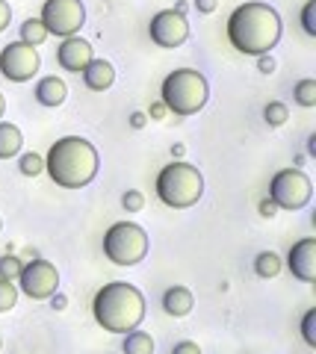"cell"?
Returning <instances> with one entry per match:
<instances>
[{"instance_id":"cell-1","label":"cell","mask_w":316,"mask_h":354,"mask_svg":"<svg viewBox=\"0 0 316 354\" xmlns=\"http://www.w3.org/2000/svg\"><path fill=\"white\" fill-rule=\"evenodd\" d=\"M281 32H284L281 15L269 3H260V0L239 3L227 18V41H231L234 50L245 53V57L269 53L281 41Z\"/></svg>"},{"instance_id":"cell-2","label":"cell","mask_w":316,"mask_h":354,"mask_svg":"<svg viewBox=\"0 0 316 354\" xmlns=\"http://www.w3.org/2000/svg\"><path fill=\"white\" fill-rule=\"evenodd\" d=\"M97 151L83 136H62L50 145L45 157V171L62 189H83L97 177Z\"/></svg>"},{"instance_id":"cell-3","label":"cell","mask_w":316,"mask_h":354,"mask_svg":"<svg viewBox=\"0 0 316 354\" xmlns=\"http://www.w3.org/2000/svg\"><path fill=\"white\" fill-rule=\"evenodd\" d=\"M92 316L110 334L136 330L145 319V295L127 281L104 283L92 298Z\"/></svg>"},{"instance_id":"cell-4","label":"cell","mask_w":316,"mask_h":354,"mask_svg":"<svg viewBox=\"0 0 316 354\" xmlns=\"http://www.w3.org/2000/svg\"><path fill=\"white\" fill-rule=\"evenodd\" d=\"M207 97H210L207 77L195 68H174L171 74H166L160 88V104L166 106V113H174L178 118L195 115L198 109H204Z\"/></svg>"},{"instance_id":"cell-5","label":"cell","mask_w":316,"mask_h":354,"mask_svg":"<svg viewBox=\"0 0 316 354\" xmlns=\"http://www.w3.org/2000/svg\"><path fill=\"white\" fill-rule=\"evenodd\" d=\"M154 189H157V198L166 207H171V209H189L192 204L201 201L204 177H201V171L195 169V165L178 160V162L162 165V171L157 174Z\"/></svg>"},{"instance_id":"cell-6","label":"cell","mask_w":316,"mask_h":354,"mask_svg":"<svg viewBox=\"0 0 316 354\" xmlns=\"http://www.w3.org/2000/svg\"><path fill=\"white\" fill-rule=\"evenodd\" d=\"M104 254L115 266H136L148 257V234L136 221H115L104 234Z\"/></svg>"},{"instance_id":"cell-7","label":"cell","mask_w":316,"mask_h":354,"mask_svg":"<svg viewBox=\"0 0 316 354\" xmlns=\"http://www.w3.org/2000/svg\"><path fill=\"white\" fill-rule=\"evenodd\" d=\"M313 198V183L301 169H281L269 183V201L278 209H301Z\"/></svg>"},{"instance_id":"cell-8","label":"cell","mask_w":316,"mask_h":354,"mask_svg":"<svg viewBox=\"0 0 316 354\" xmlns=\"http://www.w3.org/2000/svg\"><path fill=\"white\" fill-rule=\"evenodd\" d=\"M39 21L45 24L48 36H77V30L86 21V6L83 0H45Z\"/></svg>"},{"instance_id":"cell-9","label":"cell","mask_w":316,"mask_h":354,"mask_svg":"<svg viewBox=\"0 0 316 354\" xmlns=\"http://www.w3.org/2000/svg\"><path fill=\"white\" fill-rule=\"evenodd\" d=\"M41 68V57L39 50L27 41H9L3 50H0V74L12 83H27L39 74Z\"/></svg>"},{"instance_id":"cell-10","label":"cell","mask_w":316,"mask_h":354,"mask_svg":"<svg viewBox=\"0 0 316 354\" xmlns=\"http://www.w3.org/2000/svg\"><path fill=\"white\" fill-rule=\"evenodd\" d=\"M59 286V272L50 260H30L21 266L18 274V290L32 301H48Z\"/></svg>"},{"instance_id":"cell-11","label":"cell","mask_w":316,"mask_h":354,"mask_svg":"<svg viewBox=\"0 0 316 354\" xmlns=\"http://www.w3.org/2000/svg\"><path fill=\"white\" fill-rule=\"evenodd\" d=\"M148 36H151V41H154L157 48L174 50V48H180V44L189 39V21H187L183 12H178V9H162V12H157L154 18H151Z\"/></svg>"},{"instance_id":"cell-12","label":"cell","mask_w":316,"mask_h":354,"mask_svg":"<svg viewBox=\"0 0 316 354\" xmlns=\"http://www.w3.org/2000/svg\"><path fill=\"white\" fill-rule=\"evenodd\" d=\"M92 59H95L92 44L86 41V39H80V36H65L59 41V48H57V62H59L62 71L80 74Z\"/></svg>"},{"instance_id":"cell-13","label":"cell","mask_w":316,"mask_h":354,"mask_svg":"<svg viewBox=\"0 0 316 354\" xmlns=\"http://www.w3.org/2000/svg\"><path fill=\"white\" fill-rule=\"evenodd\" d=\"M287 266H290L292 278L313 283L316 281V239L313 236L299 239L287 254Z\"/></svg>"},{"instance_id":"cell-14","label":"cell","mask_w":316,"mask_h":354,"mask_svg":"<svg viewBox=\"0 0 316 354\" xmlns=\"http://www.w3.org/2000/svg\"><path fill=\"white\" fill-rule=\"evenodd\" d=\"M80 74H83L86 88H92V92H106L115 83V68L106 59H92Z\"/></svg>"},{"instance_id":"cell-15","label":"cell","mask_w":316,"mask_h":354,"mask_svg":"<svg viewBox=\"0 0 316 354\" xmlns=\"http://www.w3.org/2000/svg\"><path fill=\"white\" fill-rule=\"evenodd\" d=\"M192 307H195V295H192V290H187V286H169V290L162 292V310L174 319L189 316Z\"/></svg>"},{"instance_id":"cell-16","label":"cell","mask_w":316,"mask_h":354,"mask_svg":"<svg viewBox=\"0 0 316 354\" xmlns=\"http://www.w3.org/2000/svg\"><path fill=\"white\" fill-rule=\"evenodd\" d=\"M32 95H36V101L41 106H59V104H65V97H68V86H65V80H59V77H41Z\"/></svg>"},{"instance_id":"cell-17","label":"cell","mask_w":316,"mask_h":354,"mask_svg":"<svg viewBox=\"0 0 316 354\" xmlns=\"http://www.w3.org/2000/svg\"><path fill=\"white\" fill-rule=\"evenodd\" d=\"M24 148V133L9 121H0V160H9Z\"/></svg>"},{"instance_id":"cell-18","label":"cell","mask_w":316,"mask_h":354,"mask_svg":"<svg viewBox=\"0 0 316 354\" xmlns=\"http://www.w3.org/2000/svg\"><path fill=\"white\" fill-rule=\"evenodd\" d=\"M122 354H154V339L145 330H127L122 342Z\"/></svg>"},{"instance_id":"cell-19","label":"cell","mask_w":316,"mask_h":354,"mask_svg":"<svg viewBox=\"0 0 316 354\" xmlns=\"http://www.w3.org/2000/svg\"><path fill=\"white\" fill-rule=\"evenodd\" d=\"M254 272H257V278H275V274L281 272V257L275 251H260L257 257H254Z\"/></svg>"},{"instance_id":"cell-20","label":"cell","mask_w":316,"mask_h":354,"mask_svg":"<svg viewBox=\"0 0 316 354\" xmlns=\"http://www.w3.org/2000/svg\"><path fill=\"white\" fill-rule=\"evenodd\" d=\"M45 39H48V30H45V24H41L39 18H27L24 24H21V41L32 44V48H39Z\"/></svg>"},{"instance_id":"cell-21","label":"cell","mask_w":316,"mask_h":354,"mask_svg":"<svg viewBox=\"0 0 316 354\" xmlns=\"http://www.w3.org/2000/svg\"><path fill=\"white\" fill-rule=\"evenodd\" d=\"M292 97H296V104L310 109L316 106V80H310V77H304V80L296 83V88H292Z\"/></svg>"},{"instance_id":"cell-22","label":"cell","mask_w":316,"mask_h":354,"mask_svg":"<svg viewBox=\"0 0 316 354\" xmlns=\"http://www.w3.org/2000/svg\"><path fill=\"white\" fill-rule=\"evenodd\" d=\"M263 118H266V124H269V127H281V124H287L290 109H287V104L272 101V104L263 106Z\"/></svg>"},{"instance_id":"cell-23","label":"cell","mask_w":316,"mask_h":354,"mask_svg":"<svg viewBox=\"0 0 316 354\" xmlns=\"http://www.w3.org/2000/svg\"><path fill=\"white\" fill-rule=\"evenodd\" d=\"M18 301V286L15 281H3L0 278V313H9Z\"/></svg>"},{"instance_id":"cell-24","label":"cell","mask_w":316,"mask_h":354,"mask_svg":"<svg viewBox=\"0 0 316 354\" xmlns=\"http://www.w3.org/2000/svg\"><path fill=\"white\" fill-rule=\"evenodd\" d=\"M18 169L24 177H36V174L45 171V160H41L39 153H24V157L18 160Z\"/></svg>"},{"instance_id":"cell-25","label":"cell","mask_w":316,"mask_h":354,"mask_svg":"<svg viewBox=\"0 0 316 354\" xmlns=\"http://www.w3.org/2000/svg\"><path fill=\"white\" fill-rule=\"evenodd\" d=\"M21 263L18 257H12V254H3L0 257V278L3 281H18V274H21Z\"/></svg>"},{"instance_id":"cell-26","label":"cell","mask_w":316,"mask_h":354,"mask_svg":"<svg viewBox=\"0 0 316 354\" xmlns=\"http://www.w3.org/2000/svg\"><path fill=\"white\" fill-rule=\"evenodd\" d=\"M301 337L310 348H316V310H308L301 319Z\"/></svg>"},{"instance_id":"cell-27","label":"cell","mask_w":316,"mask_h":354,"mask_svg":"<svg viewBox=\"0 0 316 354\" xmlns=\"http://www.w3.org/2000/svg\"><path fill=\"white\" fill-rule=\"evenodd\" d=\"M301 30L316 39V0H308L301 9Z\"/></svg>"},{"instance_id":"cell-28","label":"cell","mask_w":316,"mask_h":354,"mask_svg":"<svg viewBox=\"0 0 316 354\" xmlns=\"http://www.w3.org/2000/svg\"><path fill=\"white\" fill-rule=\"evenodd\" d=\"M122 207L127 209V213H139V209L145 207V195L139 192V189H127L122 195Z\"/></svg>"},{"instance_id":"cell-29","label":"cell","mask_w":316,"mask_h":354,"mask_svg":"<svg viewBox=\"0 0 316 354\" xmlns=\"http://www.w3.org/2000/svg\"><path fill=\"white\" fill-rule=\"evenodd\" d=\"M171 354H201V348H198V342L183 339V342H178V346L171 348Z\"/></svg>"},{"instance_id":"cell-30","label":"cell","mask_w":316,"mask_h":354,"mask_svg":"<svg viewBox=\"0 0 316 354\" xmlns=\"http://www.w3.org/2000/svg\"><path fill=\"white\" fill-rule=\"evenodd\" d=\"M9 21H12V6H9L6 0H0V32L9 27Z\"/></svg>"},{"instance_id":"cell-31","label":"cell","mask_w":316,"mask_h":354,"mask_svg":"<svg viewBox=\"0 0 316 354\" xmlns=\"http://www.w3.org/2000/svg\"><path fill=\"white\" fill-rule=\"evenodd\" d=\"M257 71L272 74V71H275V59H272L269 53H260V57H257Z\"/></svg>"},{"instance_id":"cell-32","label":"cell","mask_w":316,"mask_h":354,"mask_svg":"<svg viewBox=\"0 0 316 354\" xmlns=\"http://www.w3.org/2000/svg\"><path fill=\"white\" fill-rule=\"evenodd\" d=\"M216 3H219V0H195V9H198L201 15H210V12H216Z\"/></svg>"},{"instance_id":"cell-33","label":"cell","mask_w":316,"mask_h":354,"mask_svg":"<svg viewBox=\"0 0 316 354\" xmlns=\"http://www.w3.org/2000/svg\"><path fill=\"white\" fill-rule=\"evenodd\" d=\"M48 301H50V307H53V310H65V304H68V298H65L62 292H53V295L48 298Z\"/></svg>"},{"instance_id":"cell-34","label":"cell","mask_w":316,"mask_h":354,"mask_svg":"<svg viewBox=\"0 0 316 354\" xmlns=\"http://www.w3.org/2000/svg\"><path fill=\"white\" fill-rule=\"evenodd\" d=\"M278 213V207L275 204H272L269 201V198H266V201H260V216H266V218H272V216H275Z\"/></svg>"},{"instance_id":"cell-35","label":"cell","mask_w":316,"mask_h":354,"mask_svg":"<svg viewBox=\"0 0 316 354\" xmlns=\"http://www.w3.org/2000/svg\"><path fill=\"white\" fill-rule=\"evenodd\" d=\"M130 124H133L136 130L145 127V113H133V115H130Z\"/></svg>"},{"instance_id":"cell-36","label":"cell","mask_w":316,"mask_h":354,"mask_svg":"<svg viewBox=\"0 0 316 354\" xmlns=\"http://www.w3.org/2000/svg\"><path fill=\"white\" fill-rule=\"evenodd\" d=\"M162 115H166V106H162V104L151 106V118H162Z\"/></svg>"},{"instance_id":"cell-37","label":"cell","mask_w":316,"mask_h":354,"mask_svg":"<svg viewBox=\"0 0 316 354\" xmlns=\"http://www.w3.org/2000/svg\"><path fill=\"white\" fill-rule=\"evenodd\" d=\"M3 113H6V97H3V92H0V118H3Z\"/></svg>"},{"instance_id":"cell-38","label":"cell","mask_w":316,"mask_h":354,"mask_svg":"<svg viewBox=\"0 0 316 354\" xmlns=\"http://www.w3.org/2000/svg\"><path fill=\"white\" fill-rule=\"evenodd\" d=\"M0 230H3V221H0Z\"/></svg>"},{"instance_id":"cell-39","label":"cell","mask_w":316,"mask_h":354,"mask_svg":"<svg viewBox=\"0 0 316 354\" xmlns=\"http://www.w3.org/2000/svg\"><path fill=\"white\" fill-rule=\"evenodd\" d=\"M0 346H3V339H0Z\"/></svg>"}]
</instances>
